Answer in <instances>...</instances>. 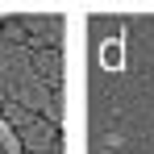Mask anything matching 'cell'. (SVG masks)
Returning a JSON list of instances; mask_svg holds the SVG:
<instances>
[{
	"mask_svg": "<svg viewBox=\"0 0 154 154\" xmlns=\"http://www.w3.org/2000/svg\"><path fill=\"white\" fill-rule=\"evenodd\" d=\"M21 146H25V154H50L54 150V125H46V117H38L29 129H21Z\"/></svg>",
	"mask_w": 154,
	"mask_h": 154,
	"instance_id": "6da1fadb",
	"label": "cell"
},
{
	"mask_svg": "<svg viewBox=\"0 0 154 154\" xmlns=\"http://www.w3.org/2000/svg\"><path fill=\"white\" fill-rule=\"evenodd\" d=\"M33 71H38V79L46 83V88H58V79H63V63H58V50H38L33 54Z\"/></svg>",
	"mask_w": 154,
	"mask_h": 154,
	"instance_id": "7a4b0ae2",
	"label": "cell"
},
{
	"mask_svg": "<svg viewBox=\"0 0 154 154\" xmlns=\"http://www.w3.org/2000/svg\"><path fill=\"white\" fill-rule=\"evenodd\" d=\"M100 67L104 71H125V33L100 42Z\"/></svg>",
	"mask_w": 154,
	"mask_h": 154,
	"instance_id": "3957f363",
	"label": "cell"
},
{
	"mask_svg": "<svg viewBox=\"0 0 154 154\" xmlns=\"http://www.w3.org/2000/svg\"><path fill=\"white\" fill-rule=\"evenodd\" d=\"M0 150H4V154H25V146H21V129H13L4 117H0Z\"/></svg>",
	"mask_w": 154,
	"mask_h": 154,
	"instance_id": "277c9868",
	"label": "cell"
}]
</instances>
